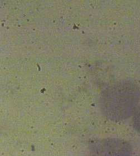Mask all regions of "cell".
Here are the masks:
<instances>
[{
  "label": "cell",
  "instance_id": "1",
  "mask_svg": "<svg viewBox=\"0 0 140 156\" xmlns=\"http://www.w3.org/2000/svg\"><path fill=\"white\" fill-rule=\"evenodd\" d=\"M140 99L139 88L134 84L123 85L111 89L102 100L104 114L111 120H124L133 115Z\"/></svg>",
  "mask_w": 140,
  "mask_h": 156
},
{
  "label": "cell",
  "instance_id": "2",
  "mask_svg": "<svg viewBox=\"0 0 140 156\" xmlns=\"http://www.w3.org/2000/svg\"><path fill=\"white\" fill-rule=\"evenodd\" d=\"M130 144L120 138H104L95 141L89 149V156H132Z\"/></svg>",
  "mask_w": 140,
  "mask_h": 156
},
{
  "label": "cell",
  "instance_id": "3",
  "mask_svg": "<svg viewBox=\"0 0 140 156\" xmlns=\"http://www.w3.org/2000/svg\"><path fill=\"white\" fill-rule=\"evenodd\" d=\"M132 115V124L134 128L140 133V106L137 107Z\"/></svg>",
  "mask_w": 140,
  "mask_h": 156
}]
</instances>
